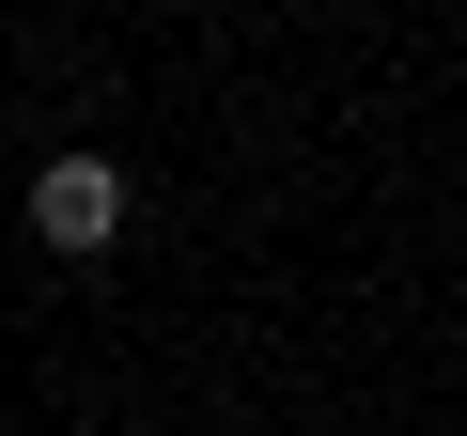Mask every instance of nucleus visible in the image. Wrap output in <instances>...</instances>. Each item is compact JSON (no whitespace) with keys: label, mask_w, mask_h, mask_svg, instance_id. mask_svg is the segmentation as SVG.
I'll list each match as a JSON object with an SVG mask.
<instances>
[{"label":"nucleus","mask_w":467,"mask_h":436,"mask_svg":"<svg viewBox=\"0 0 467 436\" xmlns=\"http://www.w3.org/2000/svg\"><path fill=\"white\" fill-rule=\"evenodd\" d=\"M32 234H47V250H109V234H125V171H109V156H47V171H32Z\"/></svg>","instance_id":"obj_1"}]
</instances>
